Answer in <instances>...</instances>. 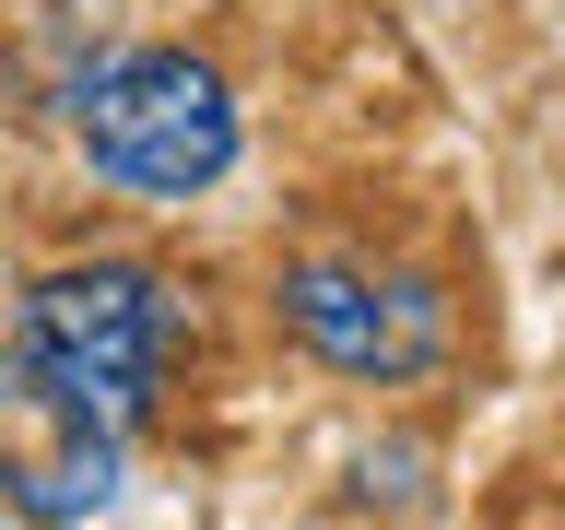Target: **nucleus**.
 <instances>
[{
	"instance_id": "obj_2",
	"label": "nucleus",
	"mask_w": 565,
	"mask_h": 530,
	"mask_svg": "<svg viewBox=\"0 0 565 530\" xmlns=\"http://www.w3.org/2000/svg\"><path fill=\"white\" fill-rule=\"evenodd\" d=\"M35 378H60L95 424L130 436L153 401H166V353H177V295L166 272L141 259H71L24 295V342H12Z\"/></svg>"
},
{
	"instance_id": "obj_3",
	"label": "nucleus",
	"mask_w": 565,
	"mask_h": 530,
	"mask_svg": "<svg viewBox=\"0 0 565 530\" xmlns=\"http://www.w3.org/2000/svg\"><path fill=\"white\" fill-rule=\"evenodd\" d=\"M271 307L330 378H365V389H401L448 353V295L401 259H295L271 283Z\"/></svg>"
},
{
	"instance_id": "obj_1",
	"label": "nucleus",
	"mask_w": 565,
	"mask_h": 530,
	"mask_svg": "<svg viewBox=\"0 0 565 530\" xmlns=\"http://www.w3.org/2000/svg\"><path fill=\"white\" fill-rule=\"evenodd\" d=\"M71 141L106 189L130 201H201L224 189L247 153V118H236V83L189 47H118L71 83Z\"/></svg>"
},
{
	"instance_id": "obj_4",
	"label": "nucleus",
	"mask_w": 565,
	"mask_h": 530,
	"mask_svg": "<svg viewBox=\"0 0 565 530\" xmlns=\"http://www.w3.org/2000/svg\"><path fill=\"white\" fill-rule=\"evenodd\" d=\"M0 507L47 519V530L118 507V424H95L60 378H35L24 353H0Z\"/></svg>"
}]
</instances>
